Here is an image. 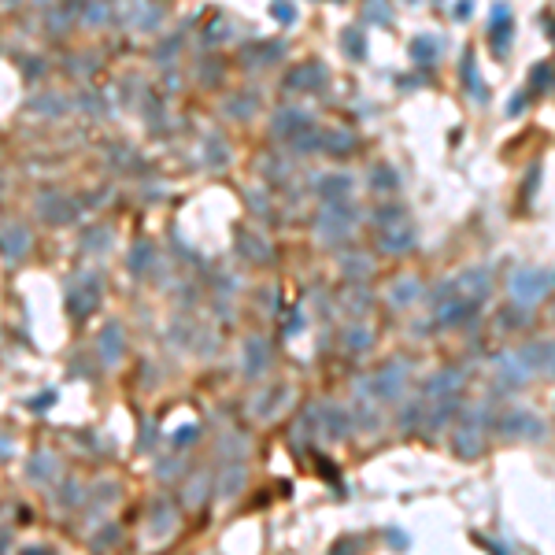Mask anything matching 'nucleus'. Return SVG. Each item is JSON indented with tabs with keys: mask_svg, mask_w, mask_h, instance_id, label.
Wrapping results in <instances>:
<instances>
[{
	"mask_svg": "<svg viewBox=\"0 0 555 555\" xmlns=\"http://www.w3.org/2000/svg\"><path fill=\"white\" fill-rule=\"evenodd\" d=\"M422 296V281L419 278H400L389 286V304L393 307H411Z\"/></svg>",
	"mask_w": 555,
	"mask_h": 555,
	"instance_id": "18",
	"label": "nucleus"
},
{
	"mask_svg": "<svg viewBox=\"0 0 555 555\" xmlns=\"http://www.w3.org/2000/svg\"><path fill=\"white\" fill-rule=\"evenodd\" d=\"M37 208H41V215L48 218V223H74V215H78V208L67 200V197H41L37 200Z\"/></svg>",
	"mask_w": 555,
	"mask_h": 555,
	"instance_id": "17",
	"label": "nucleus"
},
{
	"mask_svg": "<svg viewBox=\"0 0 555 555\" xmlns=\"http://www.w3.org/2000/svg\"><path fill=\"white\" fill-rule=\"evenodd\" d=\"M322 148L333 152V156H344V152L356 148V137L352 134H333V137H322Z\"/></svg>",
	"mask_w": 555,
	"mask_h": 555,
	"instance_id": "27",
	"label": "nucleus"
},
{
	"mask_svg": "<svg viewBox=\"0 0 555 555\" xmlns=\"http://www.w3.org/2000/svg\"><path fill=\"white\" fill-rule=\"evenodd\" d=\"M322 78H326V71H322L318 63H304V67H296V71H293L289 89H318V85H322Z\"/></svg>",
	"mask_w": 555,
	"mask_h": 555,
	"instance_id": "22",
	"label": "nucleus"
},
{
	"mask_svg": "<svg viewBox=\"0 0 555 555\" xmlns=\"http://www.w3.org/2000/svg\"><path fill=\"white\" fill-rule=\"evenodd\" d=\"M97 304H100V286H97V278H85V281H78V286L67 293V311H71L74 318L89 315Z\"/></svg>",
	"mask_w": 555,
	"mask_h": 555,
	"instance_id": "11",
	"label": "nucleus"
},
{
	"mask_svg": "<svg viewBox=\"0 0 555 555\" xmlns=\"http://www.w3.org/2000/svg\"><path fill=\"white\" fill-rule=\"evenodd\" d=\"M404 385H407V363L404 359H393V363H385L378 374L370 378V393L378 400H400L404 396Z\"/></svg>",
	"mask_w": 555,
	"mask_h": 555,
	"instance_id": "7",
	"label": "nucleus"
},
{
	"mask_svg": "<svg viewBox=\"0 0 555 555\" xmlns=\"http://www.w3.org/2000/svg\"><path fill=\"white\" fill-rule=\"evenodd\" d=\"M393 218H404V208H381L378 211V226L381 223H393Z\"/></svg>",
	"mask_w": 555,
	"mask_h": 555,
	"instance_id": "36",
	"label": "nucleus"
},
{
	"mask_svg": "<svg viewBox=\"0 0 555 555\" xmlns=\"http://www.w3.org/2000/svg\"><path fill=\"white\" fill-rule=\"evenodd\" d=\"M496 433L503 437H519V441H540L548 433V426L540 415H533L529 407H507L503 415H496Z\"/></svg>",
	"mask_w": 555,
	"mask_h": 555,
	"instance_id": "5",
	"label": "nucleus"
},
{
	"mask_svg": "<svg viewBox=\"0 0 555 555\" xmlns=\"http://www.w3.org/2000/svg\"><path fill=\"white\" fill-rule=\"evenodd\" d=\"M489 419H493V407L489 404H474L463 411V419L451 433V448H456L459 459H474L485 451V430H489Z\"/></svg>",
	"mask_w": 555,
	"mask_h": 555,
	"instance_id": "2",
	"label": "nucleus"
},
{
	"mask_svg": "<svg viewBox=\"0 0 555 555\" xmlns=\"http://www.w3.org/2000/svg\"><path fill=\"white\" fill-rule=\"evenodd\" d=\"M411 56H415L419 63H433L437 41H433V37H419V41H411Z\"/></svg>",
	"mask_w": 555,
	"mask_h": 555,
	"instance_id": "28",
	"label": "nucleus"
},
{
	"mask_svg": "<svg viewBox=\"0 0 555 555\" xmlns=\"http://www.w3.org/2000/svg\"><path fill=\"white\" fill-rule=\"evenodd\" d=\"M367 19H374V22H389V19H393L389 0H367Z\"/></svg>",
	"mask_w": 555,
	"mask_h": 555,
	"instance_id": "30",
	"label": "nucleus"
},
{
	"mask_svg": "<svg viewBox=\"0 0 555 555\" xmlns=\"http://www.w3.org/2000/svg\"><path fill=\"white\" fill-rule=\"evenodd\" d=\"M318 192H322V200H326V204L330 200H344L348 192H352V178H348V174H326L318 182Z\"/></svg>",
	"mask_w": 555,
	"mask_h": 555,
	"instance_id": "21",
	"label": "nucleus"
},
{
	"mask_svg": "<svg viewBox=\"0 0 555 555\" xmlns=\"http://www.w3.org/2000/svg\"><path fill=\"white\" fill-rule=\"evenodd\" d=\"M507 111H511V115H522V111H526V97L519 93V97L511 100V108H507Z\"/></svg>",
	"mask_w": 555,
	"mask_h": 555,
	"instance_id": "39",
	"label": "nucleus"
},
{
	"mask_svg": "<svg viewBox=\"0 0 555 555\" xmlns=\"http://www.w3.org/2000/svg\"><path fill=\"white\" fill-rule=\"evenodd\" d=\"M0 248H4L8 260H22V255H27V248H30V230H27V226H8V230H0Z\"/></svg>",
	"mask_w": 555,
	"mask_h": 555,
	"instance_id": "15",
	"label": "nucleus"
},
{
	"mask_svg": "<svg viewBox=\"0 0 555 555\" xmlns=\"http://www.w3.org/2000/svg\"><path fill=\"white\" fill-rule=\"evenodd\" d=\"M529 78H533V82H529V85H533L537 93H545V89L552 85V63H537V67L529 71Z\"/></svg>",
	"mask_w": 555,
	"mask_h": 555,
	"instance_id": "29",
	"label": "nucleus"
},
{
	"mask_svg": "<svg viewBox=\"0 0 555 555\" xmlns=\"http://www.w3.org/2000/svg\"><path fill=\"white\" fill-rule=\"evenodd\" d=\"M344 41H348V52H352L356 59L363 56V37H359V34H352V30H348V34H344Z\"/></svg>",
	"mask_w": 555,
	"mask_h": 555,
	"instance_id": "35",
	"label": "nucleus"
},
{
	"mask_svg": "<svg viewBox=\"0 0 555 555\" xmlns=\"http://www.w3.org/2000/svg\"><path fill=\"white\" fill-rule=\"evenodd\" d=\"M274 11H278L281 22H293V8H289V4H274Z\"/></svg>",
	"mask_w": 555,
	"mask_h": 555,
	"instance_id": "38",
	"label": "nucleus"
},
{
	"mask_svg": "<svg viewBox=\"0 0 555 555\" xmlns=\"http://www.w3.org/2000/svg\"><path fill=\"white\" fill-rule=\"evenodd\" d=\"M370 341H374V333L367 326H348L344 330V348H348V352H367Z\"/></svg>",
	"mask_w": 555,
	"mask_h": 555,
	"instance_id": "26",
	"label": "nucleus"
},
{
	"mask_svg": "<svg viewBox=\"0 0 555 555\" xmlns=\"http://www.w3.org/2000/svg\"><path fill=\"white\" fill-rule=\"evenodd\" d=\"M552 318H555V311H552Z\"/></svg>",
	"mask_w": 555,
	"mask_h": 555,
	"instance_id": "40",
	"label": "nucleus"
},
{
	"mask_svg": "<svg viewBox=\"0 0 555 555\" xmlns=\"http://www.w3.org/2000/svg\"><path fill=\"white\" fill-rule=\"evenodd\" d=\"M456 286H459L463 296H470V300L485 304L489 293H493V274H489V267H470V270H463V274L456 278Z\"/></svg>",
	"mask_w": 555,
	"mask_h": 555,
	"instance_id": "9",
	"label": "nucleus"
},
{
	"mask_svg": "<svg viewBox=\"0 0 555 555\" xmlns=\"http://www.w3.org/2000/svg\"><path fill=\"white\" fill-rule=\"evenodd\" d=\"M241 482H244V470H241V467H230L226 482H223V493H226V496H234V489H237Z\"/></svg>",
	"mask_w": 555,
	"mask_h": 555,
	"instance_id": "33",
	"label": "nucleus"
},
{
	"mask_svg": "<svg viewBox=\"0 0 555 555\" xmlns=\"http://www.w3.org/2000/svg\"><path fill=\"white\" fill-rule=\"evenodd\" d=\"M463 78H467V93L477 100V104H489V89H485L482 74H477V63H474L470 56L463 59Z\"/></svg>",
	"mask_w": 555,
	"mask_h": 555,
	"instance_id": "24",
	"label": "nucleus"
},
{
	"mask_svg": "<svg viewBox=\"0 0 555 555\" xmlns=\"http://www.w3.org/2000/svg\"><path fill=\"white\" fill-rule=\"evenodd\" d=\"M318 415H322V430H326L330 437H337V441H341V437L348 433V419H344V411L337 404H322Z\"/></svg>",
	"mask_w": 555,
	"mask_h": 555,
	"instance_id": "23",
	"label": "nucleus"
},
{
	"mask_svg": "<svg viewBox=\"0 0 555 555\" xmlns=\"http://www.w3.org/2000/svg\"><path fill=\"white\" fill-rule=\"evenodd\" d=\"M356 218H359V211H356V204L348 200V197H344V200H330L326 208H322L318 223H315L318 241H326V244H341L348 234H352Z\"/></svg>",
	"mask_w": 555,
	"mask_h": 555,
	"instance_id": "4",
	"label": "nucleus"
},
{
	"mask_svg": "<svg viewBox=\"0 0 555 555\" xmlns=\"http://www.w3.org/2000/svg\"><path fill=\"white\" fill-rule=\"evenodd\" d=\"M104 241H108V230H97L93 237H85V248H100Z\"/></svg>",
	"mask_w": 555,
	"mask_h": 555,
	"instance_id": "37",
	"label": "nucleus"
},
{
	"mask_svg": "<svg viewBox=\"0 0 555 555\" xmlns=\"http://www.w3.org/2000/svg\"><path fill=\"white\" fill-rule=\"evenodd\" d=\"M463 381H467V374L448 367V370H437L430 381H426V396H444V393H459Z\"/></svg>",
	"mask_w": 555,
	"mask_h": 555,
	"instance_id": "14",
	"label": "nucleus"
},
{
	"mask_svg": "<svg viewBox=\"0 0 555 555\" xmlns=\"http://www.w3.org/2000/svg\"><path fill=\"white\" fill-rule=\"evenodd\" d=\"M378 244H381V252H389V255H404L407 248H415V226H411L407 218H393V223H381V230H378Z\"/></svg>",
	"mask_w": 555,
	"mask_h": 555,
	"instance_id": "8",
	"label": "nucleus"
},
{
	"mask_svg": "<svg viewBox=\"0 0 555 555\" xmlns=\"http://www.w3.org/2000/svg\"><path fill=\"white\" fill-rule=\"evenodd\" d=\"M489 37H493V45H496V56L507 52V45H511V8H507V4H493Z\"/></svg>",
	"mask_w": 555,
	"mask_h": 555,
	"instance_id": "12",
	"label": "nucleus"
},
{
	"mask_svg": "<svg viewBox=\"0 0 555 555\" xmlns=\"http://www.w3.org/2000/svg\"><path fill=\"white\" fill-rule=\"evenodd\" d=\"M511 300L522 307V311H533L537 304H545L555 293V270L548 267H519L507 281Z\"/></svg>",
	"mask_w": 555,
	"mask_h": 555,
	"instance_id": "1",
	"label": "nucleus"
},
{
	"mask_svg": "<svg viewBox=\"0 0 555 555\" xmlns=\"http://www.w3.org/2000/svg\"><path fill=\"white\" fill-rule=\"evenodd\" d=\"M27 474L34 477V482H45V477L52 474V459H48V456H37V459H34V467H30Z\"/></svg>",
	"mask_w": 555,
	"mask_h": 555,
	"instance_id": "31",
	"label": "nucleus"
},
{
	"mask_svg": "<svg viewBox=\"0 0 555 555\" xmlns=\"http://www.w3.org/2000/svg\"><path fill=\"white\" fill-rule=\"evenodd\" d=\"M433 300H437V307H433V326H441V330L467 326L470 318H477V307H482L477 300H470V296H463L456 281H444V286L433 293Z\"/></svg>",
	"mask_w": 555,
	"mask_h": 555,
	"instance_id": "3",
	"label": "nucleus"
},
{
	"mask_svg": "<svg viewBox=\"0 0 555 555\" xmlns=\"http://www.w3.org/2000/svg\"><path fill=\"white\" fill-rule=\"evenodd\" d=\"M493 374H496V385L503 393H514V389H526L533 370L526 367V359L519 352H496L493 356Z\"/></svg>",
	"mask_w": 555,
	"mask_h": 555,
	"instance_id": "6",
	"label": "nucleus"
},
{
	"mask_svg": "<svg viewBox=\"0 0 555 555\" xmlns=\"http://www.w3.org/2000/svg\"><path fill=\"white\" fill-rule=\"evenodd\" d=\"M97 352H100V359H104V363L111 367V363H119L122 359V330L115 326V322H108L104 330H100V337H97Z\"/></svg>",
	"mask_w": 555,
	"mask_h": 555,
	"instance_id": "16",
	"label": "nucleus"
},
{
	"mask_svg": "<svg viewBox=\"0 0 555 555\" xmlns=\"http://www.w3.org/2000/svg\"><path fill=\"white\" fill-rule=\"evenodd\" d=\"M422 422H426V400H411L404 407V415H400V430L411 433V430H419Z\"/></svg>",
	"mask_w": 555,
	"mask_h": 555,
	"instance_id": "25",
	"label": "nucleus"
},
{
	"mask_svg": "<svg viewBox=\"0 0 555 555\" xmlns=\"http://www.w3.org/2000/svg\"><path fill=\"white\" fill-rule=\"evenodd\" d=\"M237 252L244 255L248 263H267L270 260V244L263 241V237H255L252 230H237Z\"/></svg>",
	"mask_w": 555,
	"mask_h": 555,
	"instance_id": "13",
	"label": "nucleus"
},
{
	"mask_svg": "<svg viewBox=\"0 0 555 555\" xmlns=\"http://www.w3.org/2000/svg\"><path fill=\"white\" fill-rule=\"evenodd\" d=\"M374 189H396V174L378 167V171H374Z\"/></svg>",
	"mask_w": 555,
	"mask_h": 555,
	"instance_id": "32",
	"label": "nucleus"
},
{
	"mask_svg": "<svg viewBox=\"0 0 555 555\" xmlns=\"http://www.w3.org/2000/svg\"><path fill=\"white\" fill-rule=\"evenodd\" d=\"M263 370H267V344L260 337H252L244 344V374H248V378H260Z\"/></svg>",
	"mask_w": 555,
	"mask_h": 555,
	"instance_id": "20",
	"label": "nucleus"
},
{
	"mask_svg": "<svg viewBox=\"0 0 555 555\" xmlns=\"http://www.w3.org/2000/svg\"><path fill=\"white\" fill-rule=\"evenodd\" d=\"M156 514H160V522H156V533H167V529H171V522H167V519H171V507H167L163 500L156 503Z\"/></svg>",
	"mask_w": 555,
	"mask_h": 555,
	"instance_id": "34",
	"label": "nucleus"
},
{
	"mask_svg": "<svg viewBox=\"0 0 555 555\" xmlns=\"http://www.w3.org/2000/svg\"><path fill=\"white\" fill-rule=\"evenodd\" d=\"M519 356L526 359V367L533 374H548V378H555V341H533L519 348Z\"/></svg>",
	"mask_w": 555,
	"mask_h": 555,
	"instance_id": "10",
	"label": "nucleus"
},
{
	"mask_svg": "<svg viewBox=\"0 0 555 555\" xmlns=\"http://www.w3.org/2000/svg\"><path fill=\"white\" fill-rule=\"evenodd\" d=\"M300 130H311V119H307L304 111H296V108H286L274 119V134L278 137H296Z\"/></svg>",
	"mask_w": 555,
	"mask_h": 555,
	"instance_id": "19",
	"label": "nucleus"
}]
</instances>
